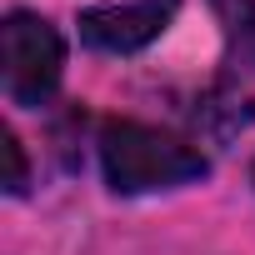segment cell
Instances as JSON below:
<instances>
[{
  "label": "cell",
  "mask_w": 255,
  "mask_h": 255,
  "mask_svg": "<svg viewBox=\"0 0 255 255\" xmlns=\"http://www.w3.org/2000/svg\"><path fill=\"white\" fill-rule=\"evenodd\" d=\"M100 175L115 195H155V190H180L210 175V160L200 145L185 135H170L145 120H100L95 135Z\"/></svg>",
  "instance_id": "cell-1"
},
{
  "label": "cell",
  "mask_w": 255,
  "mask_h": 255,
  "mask_svg": "<svg viewBox=\"0 0 255 255\" xmlns=\"http://www.w3.org/2000/svg\"><path fill=\"white\" fill-rule=\"evenodd\" d=\"M0 75H5V95L20 110L50 105L65 75V40L60 30L35 15V10H10L0 20Z\"/></svg>",
  "instance_id": "cell-2"
},
{
  "label": "cell",
  "mask_w": 255,
  "mask_h": 255,
  "mask_svg": "<svg viewBox=\"0 0 255 255\" xmlns=\"http://www.w3.org/2000/svg\"><path fill=\"white\" fill-rule=\"evenodd\" d=\"M175 15H180V0H105V5H85L75 15V30L80 45L100 55H135L155 45Z\"/></svg>",
  "instance_id": "cell-3"
},
{
  "label": "cell",
  "mask_w": 255,
  "mask_h": 255,
  "mask_svg": "<svg viewBox=\"0 0 255 255\" xmlns=\"http://www.w3.org/2000/svg\"><path fill=\"white\" fill-rule=\"evenodd\" d=\"M210 15L225 35V60L235 70H255V0H210Z\"/></svg>",
  "instance_id": "cell-4"
},
{
  "label": "cell",
  "mask_w": 255,
  "mask_h": 255,
  "mask_svg": "<svg viewBox=\"0 0 255 255\" xmlns=\"http://www.w3.org/2000/svg\"><path fill=\"white\" fill-rule=\"evenodd\" d=\"M0 150H5V195H25L30 190V165H25V150H20V135L15 130H5L0 135Z\"/></svg>",
  "instance_id": "cell-5"
},
{
  "label": "cell",
  "mask_w": 255,
  "mask_h": 255,
  "mask_svg": "<svg viewBox=\"0 0 255 255\" xmlns=\"http://www.w3.org/2000/svg\"><path fill=\"white\" fill-rule=\"evenodd\" d=\"M250 185H255V165H250Z\"/></svg>",
  "instance_id": "cell-6"
}]
</instances>
